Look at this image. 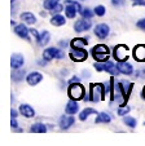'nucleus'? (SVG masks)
<instances>
[{
    "mask_svg": "<svg viewBox=\"0 0 145 146\" xmlns=\"http://www.w3.org/2000/svg\"><path fill=\"white\" fill-rule=\"evenodd\" d=\"M95 69L97 70V71H104V65L100 64V62H96V64H95Z\"/></svg>",
    "mask_w": 145,
    "mask_h": 146,
    "instance_id": "obj_38",
    "label": "nucleus"
},
{
    "mask_svg": "<svg viewBox=\"0 0 145 146\" xmlns=\"http://www.w3.org/2000/svg\"><path fill=\"white\" fill-rule=\"evenodd\" d=\"M134 58L136 61H145V45L140 44V45H137V47H135Z\"/></svg>",
    "mask_w": 145,
    "mask_h": 146,
    "instance_id": "obj_18",
    "label": "nucleus"
},
{
    "mask_svg": "<svg viewBox=\"0 0 145 146\" xmlns=\"http://www.w3.org/2000/svg\"><path fill=\"white\" fill-rule=\"evenodd\" d=\"M104 71H106V72H109V74H112V75H118V74H120L119 72V70H118V66L114 64V62H109V61H106L104 64Z\"/></svg>",
    "mask_w": 145,
    "mask_h": 146,
    "instance_id": "obj_19",
    "label": "nucleus"
},
{
    "mask_svg": "<svg viewBox=\"0 0 145 146\" xmlns=\"http://www.w3.org/2000/svg\"><path fill=\"white\" fill-rule=\"evenodd\" d=\"M132 1H139V0H132Z\"/></svg>",
    "mask_w": 145,
    "mask_h": 146,
    "instance_id": "obj_45",
    "label": "nucleus"
},
{
    "mask_svg": "<svg viewBox=\"0 0 145 146\" xmlns=\"http://www.w3.org/2000/svg\"><path fill=\"white\" fill-rule=\"evenodd\" d=\"M67 92H69V97H70L71 100H75V101L82 100L83 96H84V88H83V86L82 84H79V83L70 84Z\"/></svg>",
    "mask_w": 145,
    "mask_h": 146,
    "instance_id": "obj_4",
    "label": "nucleus"
},
{
    "mask_svg": "<svg viewBox=\"0 0 145 146\" xmlns=\"http://www.w3.org/2000/svg\"><path fill=\"white\" fill-rule=\"evenodd\" d=\"M128 113H130V106H127V105H120V108L118 109V115H120V116H124Z\"/></svg>",
    "mask_w": 145,
    "mask_h": 146,
    "instance_id": "obj_31",
    "label": "nucleus"
},
{
    "mask_svg": "<svg viewBox=\"0 0 145 146\" xmlns=\"http://www.w3.org/2000/svg\"><path fill=\"white\" fill-rule=\"evenodd\" d=\"M80 14H82V17H84V18H92L93 14H95V11H91L90 8H83L82 11H80Z\"/></svg>",
    "mask_w": 145,
    "mask_h": 146,
    "instance_id": "obj_30",
    "label": "nucleus"
},
{
    "mask_svg": "<svg viewBox=\"0 0 145 146\" xmlns=\"http://www.w3.org/2000/svg\"><path fill=\"white\" fill-rule=\"evenodd\" d=\"M65 111H66V114H69V115H74V114H77L78 111H79V104H77L75 100H71V101L67 102Z\"/></svg>",
    "mask_w": 145,
    "mask_h": 146,
    "instance_id": "obj_17",
    "label": "nucleus"
},
{
    "mask_svg": "<svg viewBox=\"0 0 145 146\" xmlns=\"http://www.w3.org/2000/svg\"><path fill=\"white\" fill-rule=\"evenodd\" d=\"M49 40H51V34L47 30H44L43 33L40 34L39 39H38V44L40 45V47H44V45H47L48 43H49Z\"/></svg>",
    "mask_w": 145,
    "mask_h": 146,
    "instance_id": "obj_21",
    "label": "nucleus"
},
{
    "mask_svg": "<svg viewBox=\"0 0 145 146\" xmlns=\"http://www.w3.org/2000/svg\"><path fill=\"white\" fill-rule=\"evenodd\" d=\"M91 26H92V22L90 21V18H80L78 19L77 22H75L74 25V30L77 31V33H84V31L90 30Z\"/></svg>",
    "mask_w": 145,
    "mask_h": 146,
    "instance_id": "obj_7",
    "label": "nucleus"
},
{
    "mask_svg": "<svg viewBox=\"0 0 145 146\" xmlns=\"http://www.w3.org/2000/svg\"><path fill=\"white\" fill-rule=\"evenodd\" d=\"M63 56H65V53H63L61 49H58V48H55V47L47 48V49L43 52V58H44V61L61 60V58H63Z\"/></svg>",
    "mask_w": 145,
    "mask_h": 146,
    "instance_id": "obj_5",
    "label": "nucleus"
},
{
    "mask_svg": "<svg viewBox=\"0 0 145 146\" xmlns=\"http://www.w3.org/2000/svg\"><path fill=\"white\" fill-rule=\"evenodd\" d=\"M60 47H67V43H66L65 40H62V41L60 43Z\"/></svg>",
    "mask_w": 145,
    "mask_h": 146,
    "instance_id": "obj_43",
    "label": "nucleus"
},
{
    "mask_svg": "<svg viewBox=\"0 0 145 146\" xmlns=\"http://www.w3.org/2000/svg\"><path fill=\"white\" fill-rule=\"evenodd\" d=\"M58 1H60V0H44L43 5H44V8H45V9H49V11H52V9L58 4Z\"/></svg>",
    "mask_w": 145,
    "mask_h": 146,
    "instance_id": "obj_27",
    "label": "nucleus"
},
{
    "mask_svg": "<svg viewBox=\"0 0 145 146\" xmlns=\"http://www.w3.org/2000/svg\"><path fill=\"white\" fill-rule=\"evenodd\" d=\"M110 33V27L106 23H100L95 27V35L100 39H105Z\"/></svg>",
    "mask_w": 145,
    "mask_h": 146,
    "instance_id": "obj_9",
    "label": "nucleus"
},
{
    "mask_svg": "<svg viewBox=\"0 0 145 146\" xmlns=\"http://www.w3.org/2000/svg\"><path fill=\"white\" fill-rule=\"evenodd\" d=\"M21 19L26 23V25H34V23L36 22L35 16H34L33 13H30V12H25V13H22L21 14Z\"/></svg>",
    "mask_w": 145,
    "mask_h": 146,
    "instance_id": "obj_20",
    "label": "nucleus"
},
{
    "mask_svg": "<svg viewBox=\"0 0 145 146\" xmlns=\"http://www.w3.org/2000/svg\"><path fill=\"white\" fill-rule=\"evenodd\" d=\"M43 80V75L38 71H34V72H30V74L26 76V82L29 83V86H36L39 83Z\"/></svg>",
    "mask_w": 145,
    "mask_h": 146,
    "instance_id": "obj_12",
    "label": "nucleus"
},
{
    "mask_svg": "<svg viewBox=\"0 0 145 146\" xmlns=\"http://www.w3.org/2000/svg\"><path fill=\"white\" fill-rule=\"evenodd\" d=\"M82 1H83V0H82Z\"/></svg>",
    "mask_w": 145,
    "mask_h": 146,
    "instance_id": "obj_47",
    "label": "nucleus"
},
{
    "mask_svg": "<svg viewBox=\"0 0 145 146\" xmlns=\"http://www.w3.org/2000/svg\"><path fill=\"white\" fill-rule=\"evenodd\" d=\"M92 114H97V111H96L95 109H92V108H87V109H84V110H83L82 113L79 114V120H82V121L87 120L88 116L92 115Z\"/></svg>",
    "mask_w": 145,
    "mask_h": 146,
    "instance_id": "obj_25",
    "label": "nucleus"
},
{
    "mask_svg": "<svg viewBox=\"0 0 145 146\" xmlns=\"http://www.w3.org/2000/svg\"><path fill=\"white\" fill-rule=\"evenodd\" d=\"M136 78H141V79H145V69H140L139 71H136Z\"/></svg>",
    "mask_w": 145,
    "mask_h": 146,
    "instance_id": "obj_34",
    "label": "nucleus"
},
{
    "mask_svg": "<svg viewBox=\"0 0 145 146\" xmlns=\"http://www.w3.org/2000/svg\"><path fill=\"white\" fill-rule=\"evenodd\" d=\"M12 78H13L14 82H21V80L25 78V71L18 70V71H16V72H13V74H12Z\"/></svg>",
    "mask_w": 145,
    "mask_h": 146,
    "instance_id": "obj_29",
    "label": "nucleus"
},
{
    "mask_svg": "<svg viewBox=\"0 0 145 146\" xmlns=\"http://www.w3.org/2000/svg\"><path fill=\"white\" fill-rule=\"evenodd\" d=\"M123 123L126 124V125H128L130 128H135V127H136V119L132 118V116H126V118L123 119Z\"/></svg>",
    "mask_w": 145,
    "mask_h": 146,
    "instance_id": "obj_28",
    "label": "nucleus"
},
{
    "mask_svg": "<svg viewBox=\"0 0 145 146\" xmlns=\"http://www.w3.org/2000/svg\"><path fill=\"white\" fill-rule=\"evenodd\" d=\"M91 53H92V57L97 62H105V61H108L109 54H110L109 48L104 44H99V45H96V47H93Z\"/></svg>",
    "mask_w": 145,
    "mask_h": 146,
    "instance_id": "obj_1",
    "label": "nucleus"
},
{
    "mask_svg": "<svg viewBox=\"0 0 145 146\" xmlns=\"http://www.w3.org/2000/svg\"><path fill=\"white\" fill-rule=\"evenodd\" d=\"M132 86H134V84H132L131 82H128V80H120L119 82V87H120V89H122V92H123L126 100H128L130 93H131V91H132Z\"/></svg>",
    "mask_w": 145,
    "mask_h": 146,
    "instance_id": "obj_15",
    "label": "nucleus"
},
{
    "mask_svg": "<svg viewBox=\"0 0 145 146\" xmlns=\"http://www.w3.org/2000/svg\"><path fill=\"white\" fill-rule=\"evenodd\" d=\"M90 98L93 102H99L105 100V87L102 84H92L90 92Z\"/></svg>",
    "mask_w": 145,
    "mask_h": 146,
    "instance_id": "obj_2",
    "label": "nucleus"
},
{
    "mask_svg": "<svg viewBox=\"0 0 145 146\" xmlns=\"http://www.w3.org/2000/svg\"><path fill=\"white\" fill-rule=\"evenodd\" d=\"M105 13H106V9H105V7H102V5H97V7L95 8V14H96V16L102 17Z\"/></svg>",
    "mask_w": 145,
    "mask_h": 146,
    "instance_id": "obj_32",
    "label": "nucleus"
},
{
    "mask_svg": "<svg viewBox=\"0 0 145 146\" xmlns=\"http://www.w3.org/2000/svg\"><path fill=\"white\" fill-rule=\"evenodd\" d=\"M112 4L115 7H120L124 4V0H112Z\"/></svg>",
    "mask_w": 145,
    "mask_h": 146,
    "instance_id": "obj_36",
    "label": "nucleus"
},
{
    "mask_svg": "<svg viewBox=\"0 0 145 146\" xmlns=\"http://www.w3.org/2000/svg\"><path fill=\"white\" fill-rule=\"evenodd\" d=\"M82 7L79 3L74 1V0H66V7H65V14L67 18H75L78 11H82Z\"/></svg>",
    "mask_w": 145,
    "mask_h": 146,
    "instance_id": "obj_3",
    "label": "nucleus"
},
{
    "mask_svg": "<svg viewBox=\"0 0 145 146\" xmlns=\"http://www.w3.org/2000/svg\"><path fill=\"white\" fill-rule=\"evenodd\" d=\"M11 125H12V128H17V127H18V123H17L16 118H12V121H11Z\"/></svg>",
    "mask_w": 145,
    "mask_h": 146,
    "instance_id": "obj_40",
    "label": "nucleus"
},
{
    "mask_svg": "<svg viewBox=\"0 0 145 146\" xmlns=\"http://www.w3.org/2000/svg\"><path fill=\"white\" fill-rule=\"evenodd\" d=\"M112 121V116L109 115L108 113H99V115H97V118H96V123L100 124V123H110Z\"/></svg>",
    "mask_w": 145,
    "mask_h": 146,
    "instance_id": "obj_23",
    "label": "nucleus"
},
{
    "mask_svg": "<svg viewBox=\"0 0 145 146\" xmlns=\"http://www.w3.org/2000/svg\"><path fill=\"white\" fill-rule=\"evenodd\" d=\"M144 124H145V123H144Z\"/></svg>",
    "mask_w": 145,
    "mask_h": 146,
    "instance_id": "obj_48",
    "label": "nucleus"
},
{
    "mask_svg": "<svg viewBox=\"0 0 145 146\" xmlns=\"http://www.w3.org/2000/svg\"><path fill=\"white\" fill-rule=\"evenodd\" d=\"M17 115H18V113H17L16 110H13V109H12V111H11V116H12V118H17Z\"/></svg>",
    "mask_w": 145,
    "mask_h": 146,
    "instance_id": "obj_42",
    "label": "nucleus"
},
{
    "mask_svg": "<svg viewBox=\"0 0 145 146\" xmlns=\"http://www.w3.org/2000/svg\"><path fill=\"white\" fill-rule=\"evenodd\" d=\"M83 78H90L91 75H90V71H88V70H83Z\"/></svg>",
    "mask_w": 145,
    "mask_h": 146,
    "instance_id": "obj_41",
    "label": "nucleus"
},
{
    "mask_svg": "<svg viewBox=\"0 0 145 146\" xmlns=\"http://www.w3.org/2000/svg\"><path fill=\"white\" fill-rule=\"evenodd\" d=\"M61 11H63V7L61 5V4H57V5H56L55 8H53L52 11H51V13H52L53 16H55V14H58V13H60Z\"/></svg>",
    "mask_w": 145,
    "mask_h": 146,
    "instance_id": "obj_33",
    "label": "nucleus"
},
{
    "mask_svg": "<svg viewBox=\"0 0 145 146\" xmlns=\"http://www.w3.org/2000/svg\"><path fill=\"white\" fill-rule=\"evenodd\" d=\"M88 44V41L86 40V39H82V38H77V39H73L70 43L71 48L73 49H75V48H84L86 45Z\"/></svg>",
    "mask_w": 145,
    "mask_h": 146,
    "instance_id": "obj_22",
    "label": "nucleus"
},
{
    "mask_svg": "<svg viewBox=\"0 0 145 146\" xmlns=\"http://www.w3.org/2000/svg\"><path fill=\"white\" fill-rule=\"evenodd\" d=\"M114 58L119 61H126L128 58V48L123 44H119L114 48Z\"/></svg>",
    "mask_w": 145,
    "mask_h": 146,
    "instance_id": "obj_6",
    "label": "nucleus"
},
{
    "mask_svg": "<svg viewBox=\"0 0 145 146\" xmlns=\"http://www.w3.org/2000/svg\"><path fill=\"white\" fill-rule=\"evenodd\" d=\"M19 113L25 116V118H33L35 115V110L30 105H27V104H22L19 106Z\"/></svg>",
    "mask_w": 145,
    "mask_h": 146,
    "instance_id": "obj_16",
    "label": "nucleus"
},
{
    "mask_svg": "<svg viewBox=\"0 0 145 146\" xmlns=\"http://www.w3.org/2000/svg\"><path fill=\"white\" fill-rule=\"evenodd\" d=\"M74 123H75V119L73 115H62L60 118V120H58V124H60L61 129H67V128H70Z\"/></svg>",
    "mask_w": 145,
    "mask_h": 146,
    "instance_id": "obj_10",
    "label": "nucleus"
},
{
    "mask_svg": "<svg viewBox=\"0 0 145 146\" xmlns=\"http://www.w3.org/2000/svg\"><path fill=\"white\" fill-rule=\"evenodd\" d=\"M23 64H25V58H23L22 54H19V53H14V54H12L11 66L13 67V69H19V67L23 66Z\"/></svg>",
    "mask_w": 145,
    "mask_h": 146,
    "instance_id": "obj_11",
    "label": "nucleus"
},
{
    "mask_svg": "<svg viewBox=\"0 0 145 146\" xmlns=\"http://www.w3.org/2000/svg\"><path fill=\"white\" fill-rule=\"evenodd\" d=\"M80 79L78 76H73L70 80H69V84H75V83H79Z\"/></svg>",
    "mask_w": 145,
    "mask_h": 146,
    "instance_id": "obj_39",
    "label": "nucleus"
},
{
    "mask_svg": "<svg viewBox=\"0 0 145 146\" xmlns=\"http://www.w3.org/2000/svg\"><path fill=\"white\" fill-rule=\"evenodd\" d=\"M65 17L60 16V14H55V16L52 17V19H51V23H52L53 26H62L65 25Z\"/></svg>",
    "mask_w": 145,
    "mask_h": 146,
    "instance_id": "obj_26",
    "label": "nucleus"
},
{
    "mask_svg": "<svg viewBox=\"0 0 145 146\" xmlns=\"http://www.w3.org/2000/svg\"><path fill=\"white\" fill-rule=\"evenodd\" d=\"M30 132L31 133H45L47 132V127L44 125V124H41V123H35V124L31 125Z\"/></svg>",
    "mask_w": 145,
    "mask_h": 146,
    "instance_id": "obj_24",
    "label": "nucleus"
},
{
    "mask_svg": "<svg viewBox=\"0 0 145 146\" xmlns=\"http://www.w3.org/2000/svg\"><path fill=\"white\" fill-rule=\"evenodd\" d=\"M12 1H14V0H12Z\"/></svg>",
    "mask_w": 145,
    "mask_h": 146,
    "instance_id": "obj_46",
    "label": "nucleus"
},
{
    "mask_svg": "<svg viewBox=\"0 0 145 146\" xmlns=\"http://www.w3.org/2000/svg\"><path fill=\"white\" fill-rule=\"evenodd\" d=\"M14 33H16L19 38L29 40V33H30V30H29L23 23H21V25H16V27H14Z\"/></svg>",
    "mask_w": 145,
    "mask_h": 146,
    "instance_id": "obj_14",
    "label": "nucleus"
},
{
    "mask_svg": "<svg viewBox=\"0 0 145 146\" xmlns=\"http://www.w3.org/2000/svg\"><path fill=\"white\" fill-rule=\"evenodd\" d=\"M142 97H144V100H145V87H144V89H142Z\"/></svg>",
    "mask_w": 145,
    "mask_h": 146,
    "instance_id": "obj_44",
    "label": "nucleus"
},
{
    "mask_svg": "<svg viewBox=\"0 0 145 146\" xmlns=\"http://www.w3.org/2000/svg\"><path fill=\"white\" fill-rule=\"evenodd\" d=\"M118 70H119L120 74H124V75H131L134 72V67H132L131 64L126 62V61H119L117 64Z\"/></svg>",
    "mask_w": 145,
    "mask_h": 146,
    "instance_id": "obj_13",
    "label": "nucleus"
},
{
    "mask_svg": "<svg viewBox=\"0 0 145 146\" xmlns=\"http://www.w3.org/2000/svg\"><path fill=\"white\" fill-rule=\"evenodd\" d=\"M30 34L36 39V40H38L39 36H40V34H39V33H38V30H35V29H30Z\"/></svg>",
    "mask_w": 145,
    "mask_h": 146,
    "instance_id": "obj_35",
    "label": "nucleus"
},
{
    "mask_svg": "<svg viewBox=\"0 0 145 146\" xmlns=\"http://www.w3.org/2000/svg\"><path fill=\"white\" fill-rule=\"evenodd\" d=\"M88 53L84 48H75L70 52V58L73 61H77V62H80V61L87 60Z\"/></svg>",
    "mask_w": 145,
    "mask_h": 146,
    "instance_id": "obj_8",
    "label": "nucleus"
},
{
    "mask_svg": "<svg viewBox=\"0 0 145 146\" xmlns=\"http://www.w3.org/2000/svg\"><path fill=\"white\" fill-rule=\"evenodd\" d=\"M137 27L145 31V18H144V19H140L139 22H137Z\"/></svg>",
    "mask_w": 145,
    "mask_h": 146,
    "instance_id": "obj_37",
    "label": "nucleus"
}]
</instances>
